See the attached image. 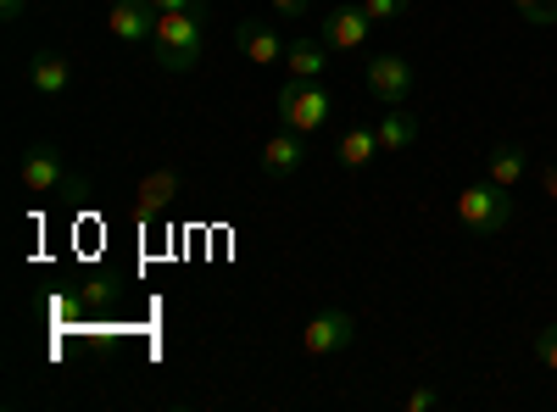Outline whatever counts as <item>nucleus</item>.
Returning a JSON list of instances; mask_svg holds the SVG:
<instances>
[{"mask_svg": "<svg viewBox=\"0 0 557 412\" xmlns=\"http://www.w3.org/2000/svg\"><path fill=\"white\" fill-rule=\"evenodd\" d=\"M201 57H207L201 17L196 12H162L157 17V34H151V62L162 73H196Z\"/></svg>", "mask_w": 557, "mask_h": 412, "instance_id": "f257e3e1", "label": "nucleus"}, {"mask_svg": "<svg viewBox=\"0 0 557 412\" xmlns=\"http://www.w3.org/2000/svg\"><path fill=\"white\" fill-rule=\"evenodd\" d=\"M330 112H335V96H330V84H323V78H285V84H278V96H273L278 128H296V134H307V140L330 123Z\"/></svg>", "mask_w": 557, "mask_h": 412, "instance_id": "f03ea898", "label": "nucleus"}, {"mask_svg": "<svg viewBox=\"0 0 557 412\" xmlns=\"http://www.w3.org/2000/svg\"><path fill=\"white\" fill-rule=\"evenodd\" d=\"M513 217H519V207H513V190H507V185H496V178H480V185L457 190V223L469 228V235H480V240H491V235H507V228H513Z\"/></svg>", "mask_w": 557, "mask_h": 412, "instance_id": "7ed1b4c3", "label": "nucleus"}, {"mask_svg": "<svg viewBox=\"0 0 557 412\" xmlns=\"http://www.w3.org/2000/svg\"><path fill=\"white\" fill-rule=\"evenodd\" d=\"M351 340H357V317L346 307H323V312H312L307 324H301V351L318 357V362L351 351Z\"/></svg>", "mask_w": 557, "mask_h": 412, "instance_id": "20e7f679", "label": "nucleus"}, {"mask_svg": "<svg viewBox=\"0 0 557 412\" xmlns=\"http://www.w3.org/2000/svg\"><path fill=\"white\" fill-rule=\"evenodd\" d=\"M362 84H368V96H374L380 107H407V96H412V62L396 57V51H380V57H368Z\"/></svg>", "mask_w": 557, "mask_h": 412, "instance_id": "39448f33", "label": "nucleus"}, {"mask_svg": "<svg viewBox=\"0 0 557 412\" xmlns=\"http://www.w3.org/2000/svg\"><path fill=\"white\" fill-rule=\"evenodd\" d=\"M257 167H262V178H273V185H290V178L307 167V134H296V128L268 134L262 151H257Z\"/></svg>", "mask_w": 557, "mask_h": 412, "instance_id": "423d86ee", "label": "nucleus"}, {"mask_svg": "<svg viewBox=\"0 0 557 412\" xmlns=\"http://www.w3.org/2000/svg\"><path fill=\"white\" fill-rule=\"evenodd\" d=\"M368 28H374V17H368L362 0H357V7H335L330 17H323L318 23V39L330 45L335 57H351V51H362V45H368Z\"/></svg>", "mask_w": 557, "mask_h": 412, "instance_id": "0eeeda50", "label": "nucleus"}, {"mask_svg": "<svg viewBox=\"0 0 557 412\" xmlns=\"http://www.w3.org/2000/svg\"><path fill=\"white\" fill-rule=\"evenodd\" d=\"M17 178H23L34 196H51V190H67L73 185V173L62 167V151L57 146H28L17 157Z\"/></svg>", "mask_w": 557, "mask_h": 412, "instance_id": "6e6552de", "label": "nucleus"}, {"mask_svg": "<svg viewBox=\"0 0 557 412\" xmlns=\"http://www.w3.org/2000/svg\"><path fill=\"white\" fill-rule=\"evenodd\" d=\"M157 7L151 0H112V12H107V34L117 39V45H151V34H157Z\"/></svg>", "mask_w": 557, "mask_h": 412, "instance_id": "1a4fd4ad", "label": "nucleus"}, {"mask_svg": "<svg viewBox=\"0 0 557 412\" xmlns=\"http://www.w3.org/2000/svg\"><path fill=\"white\" fill-rule=\"evenodd\" d=\"M235 51L257 67H278L285 62V39H278V28L262 23V17H240L235 23Z\"/></svg>", "mask_w": 557, "mask_h": 412, "instance_id": "9d476101", "label": "nucleus"}, {"mask_svg": "<svg viewBox=\"0 0 557 412\" xmlns=\"http://www.w3.org/2000/svg\"><path fill=\"white\" fill-rule=\"evenodd\" d=\"M23 78H28V89H39V96L62 101L67 89H73V62H67L62 51H34L28 67H23Z\"/></svg>", "mask_w": 557, "mask_h": 412, "instance_id": "9b49d317", "label": "nucleus"}, {"mask_svg": "<svg viewBox=\"0 0 557 412\" xmlns=\"http://www.w3.org/2000/svg\"><path fill=\"white\" fill-rule=\"evenodd\" d=\"M330 45H323V39H312V34H296L290 45H285V73L290 78H323V73H330Z\"/></svg>", "mask_w": 557, "mask_h": 412, "instance_id": "f8f14e48", "label": "nucleus"}, {"mask_svg": "<svg viewBox=\"0 0 557 412\" xmlns=\"http://www.w3.org/2000/svg\"><path fill=\"white\" fill-rule=\"evenodd\" d=\"M374 157H380V134H374V123H351L341 140H335V162H341L346 173H362Z\"/></svg>", "mask_w": 557, "mask_h": 412, "instance_id": "ddd939ff", "label": "nucleus"}, {"mask_svg": "<svg viewBox=\"0 0 557 412\" xmlns=\"http://www.w3.org/2000/svg\"><path fill=\"white\" fill-rule=\"evenodd\" d=\"M524 173H530V157H524V146L502 140V146H491V151H485V178H496V185L519 190V185H524Z\"/></svg>", "mask_w": 557, "mask_h": 412, "instance_id": "4468645a", "label": "nucleus"}, {"mask_svg": "<svg viewBox=\"0 0 557 412\" xmlns=\"http://www.w3.org/2000/svg\"><path fill=\"white\" fill-rule=\"evenodd\" d=\"M374 134H380V151H412L424 128H418V117L407 107H385V117L374 123Z\"/></svg>", "mask_w": 557, "mask_h": 412, "instance_id": "2eb2a0df", "label": "nucleus"}, {"mask_svg": "<svg viewBox=\"0 0 557 412\" xmlns=\"http://www.w3.org/2000/svg\"><path fill=\"white\" fill-rule=\"evenodd\" d=\"M513 7H519L535 28H552V23H557V0H513Z\"/></svg>", "mask_w": 557, "mask_h": 412, "instance_id": "dca6fc26", "label": "nucleus"}, {"mask_svg": "<svg viewBox=\"0 0 557 412\" xmlns=\"http://www.w3.org/2000/svg\"><path fill=\"white\" fill-rule=\"evenodd\" d=\"M407 7H412V0H362V12L374 23H396V17H407Z\"/></svg>", "mask_w": 557, "mask_h": 412, "instance_id": "f3484780", "label": "nucleus"}, {"mask_svg": "<svg viewBox=\"0 0 557 412\" xmlns=\"http://www.w3.org/2000/svg\"><path fill=\"white\" fill-rule=\"evenodd\" d=\"M535 357H541V369L557 374V324H546V329L535 335Z\"/></svg>", "mask_w": 557, "mask_h": 412, "instance_id": "a211bd4d", "label": "nucleus"}, {"mask_svg": "<svg viewBox=\"0 0 557 412\" xmlns=\"http://www.w3.org/2000/svg\"><path fill=\"white\" fill-rule=\"evenodd\" d=\"M162 196H173V178H151V185H146V201H139V212H162Z\"/></svg>", "mask_w": 557, "mask_h": 412, "instance_id": "6ab92c4d", "label": "nucleus"}, {"mask_svg": "<svg viewBox=\"0 0 557 412\" xmlns=\"http://www.w3.org/2000/svg\"><path fill=\"white\" fill-rule=\"evenodd\" d=\"M430 407H441V390H435V385H418V390L407 396V412H430Z\"/></svg>", "mask_w": 557, "mask_h": 412, "instance_id": "aec40b11", "label": "nucleus"}, {"mask_svg": "<svg viewBox=\"0 0 557 412\" xmlns=\"http://www.w3.org/2000/svg\"><path fill=\"white\" fill-rule=\"evenodd\" d=\"M151 7H157V12H196V17H201L207 0H151Z\"/></svg>", "mask_w": 557, "mask_h": 412, "instance_id": "412c9836", "label": "nucleus"}, {"mask_svg": "<svg viewBox=\"0 0 557 412\" xmlns=\"http://www.w3.org/2000/svg\"><path fill=\"white\" fill-rule=\"evenodd\" d=\"M268 7H273L278 17H307V12H312V0H268Z\"/></svg>", "mask_w": 557, "mask_h": 412, "instance_id": "4be33fe9", "label": "nucleus"}, {"mask_svg": "<svg viewBox=\"0 0 557 412\" xmlns=\"http://www.w3.org/2000/svg\"><path fill=\"white\" fill-rule=\"evenodd\" d=\"M535 178H541V190H546V201H557V167H535Z\"/></svg>", "mask_w": 557, "mask_h": 412, "instance_id": "5701e85b", "label": "nucleus"}, {"mask_svg": "<svg viewBox=\"0 0 557 412\" xmlns=\"http://www.w3.org/2000/svg\"><path fill=\"white\" fill-rule=\"evenodd\" d=\"M23 7H28V0H0V17L17 23V17H23Z\"/></svg>", "mask_w": 557, "mask_h": 412, "instance_id": "b1692460", "label": "nucleus"}]
</instances>
